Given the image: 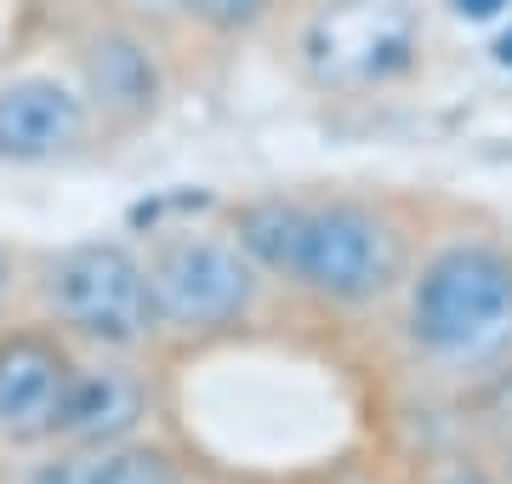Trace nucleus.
I'll return each instance as SVG.
<instances>
[{
  "instance_id": "obj_10",
  "label": "nucleus",
  "mask_w": 512,
  "mask_h": 484,
  "mask_svg": "<svg viewBox=\"0 0 512 484\" xmlns=\"http://www.w3.org/2000/svg\"><path fill=\"white\" fill-rule=\"evenodd\" d=\"M23 484H177L160 450L137 445H74L69 456L35 467Z\"/></svg>"
},
{
  "instance_id": "obj_5",
  "label": "nucleus",
  "mask_w": 512,
  "mask_h": 484,
  "mask_svg": "<svg viewBox=\"0 0 512 484\" xmlns=\"http://www.w3.org/2000/svg\"><path fill=\"white\" fill-rule=\"evenodd\" d=\"M148 297L154 319L177 336L228 331L251 314L256 302V262L239 240L217 234H177L148 262Z\"/></svg>"
},
{
  "instance_id": "obj_1",
  "label": "nucleus",
  "mask_w": 512,
  "mask_h": 484,
  "mask_svg": "<svg viewBox=\"0 0 512 484\" xmlns=\"http://www.w3.org/2000/svg\"><path fill=\"white\" fill-rule=\"evenodd\" d=\"M234 240L256 268L325 302H376L404 274V234L359 200H251L234 211Z\"/></svg>"
},
{
  "instance_id": "obj_4",
  "label": "nucleus",
  "mask_w": 512,
  "mask_h": 484,
  "mask_svg": "<svg viewBox=\"0 0 512 484\" xmlns=\"http://www.w3.org/2000/svg\"><path fill=\"white\" fill-rule=\"evenodd\" d=\"M421 52L410 0H330L302 29V69L325 92H376L399 80Z\"/></svg>"
},
{
  "instance_id": "obj_7",
  "label": "nucleus",
  "mask_w": 512,
  "mask_h": 484,
  "mask_svg": "<svg viewBox=\"0 0 512 484\" xmlns=\"http://www.w3.org/2000/svg\"><path fill=\"white\" fill-rule=\"evenodd\" d=\"M86 137V97L63 80L29 75L0 86V160L6 166H46Z\"/></svg>"
},
{
  "instance_id": "obj_8",
  "label": "nucleus",
  "mask_w": 512,
  "mask_h": 484,
  "mask_svg": "<svg viewBox=\"0 0 512 484\" xmlns=\"http://www.w3.org/2000/svg\"><path fill=\"white\" fill-rule=\"evenodd\" d=\"M148 416V382L131 365H74L57 439L63 445H126Z\"/></svg>"
},
{
  "instance_id": "obj_2",
  "label": "nucleus",
  "mask_w": 512,
  "mask_h": 484,
  "mask_svg": "<svg viewBox=\"0 0 512 484\" xmlns=\"http://www.w3.org/2000/svg\"><path fill=\"white\" fill-rule=\"evenodd\" d=\"M410 336L439 365H473L512 342V257L495 245H450L421 268Z\"/></svg>"
},
{
  "instance_id": "obj_11",
  "label": "nucleus",
  "mask_w": 512,
  "mask_h": 484,
  "mask_svg": "<svg viewBox=\"0 0 512 484\" xmlns=\"http://www.w3.org/2000/svg\"><path fill=\"white\" fill-rule=\"evenodd\" d=\"M171 12H183V18L217 29V35H245L274 12V0H171Z\"/></svg>"
},
{
  "instance_id": "obj_12",
  "label": "nucleus",
  "mask_w": 512,
  "mask_h": 484,
  "mask_svg": "<svg viewBox=\"0 0 512 484\" xmlns=\"http://www.w3.org/2000/svg\"><path fill=\"white\" fill-rule=\"evenodd\" d=\"M450 6H456L461 18H478V23H484V18H495V12H507L512 0H450Z\"/></svg>"
},
{
  "instance_id": "obj_6",
  "label": "nucleus",
  "mask_w": 512,
  "mask_h": 484,
  "mask_svg": "<svg viewBox=\"0 0 512 484\" xmlns=\"http://www.w3.org/2000/svg\"><path fill=\"white\" fill-rule=\"evenodd\" d=\"M74 359L52 331L0 336V450H35L57 439Z\"/></svg>"
},
{
  "instance_id": "obj_9",
  "label": "nucleus",
  "mask_w": 512,
  "mask_h": 484,
  "mask_svg": "<svg viewBox=\"0 0 512 484\" xmlns=\"http://www.w3.org/2000/svg\"><path fill=\"white\" fill-rule=\"evenodd\" d=\"M80 80H86V103L120 126L154 114L160 103V63L131 29H97L80 40Z\"/></svg>"
},
{
  "instance_id": "obj_3",
  "label": "nucleus",
  "mask_w": 512,
  "mask_h": 484,
  "mask_svg": "<svg viewBox=\"0 0 512 484\" xmlns=\"http://www.w3.org/2000/svg\"><path fill=\"white\" fill-rule=\"evenodd\" d=\"M40 297L63 331L86 336L97 348H137L160 331L154 297H148V268L126 245H69L63 257L46 262Z\"/></svg>"
}]
</instances>
